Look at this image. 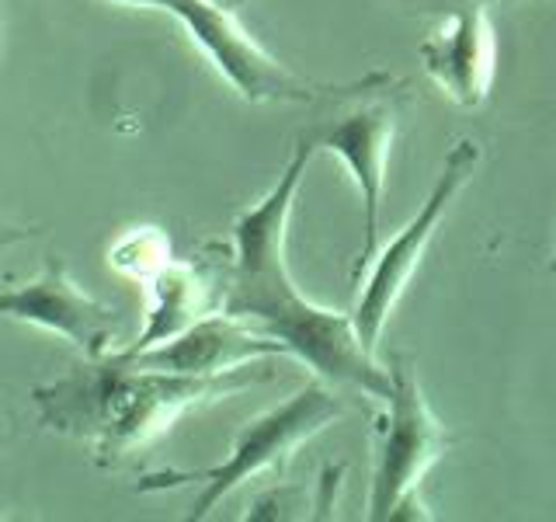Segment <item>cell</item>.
Instances as JSON below:
<instances>
[{
	"instance_id": "6da1fadb",
	"label": "cell",
	"mask_w": 556,
	"mask_h": 522,
	"mask_svg": "<svg viewBox=\"0 0 556 522\" xmlns=\"http://www.w3.org/2000/svg\"><path fill=\"white\" fill-rule=\"evenodd\" d=\"M313 153L317 150L306 139H295L292 157L278 182L265 191V199H257L233 220V258L223 313L282 341L289 356L303 359L327 383L355 390L358 397L387 400L393 390V373L390 365L372 359V348H365L355 318L306 300L286 265L289 216Z\"/></svg>"
},
{
	"instance_id": "7a4b0ae2",
	"label": "cell",
	"mask_w": 556,
	"mask_h": 522,
	"mask_svg": "<svg viewBox=\"0 0 556 522\" xmlns=\"http://www.w3.org/2000/svg\"><path fill=\"white\" fill-rule=\"evenodd\" d=\"M268 380H275V373L251 362L216 376H185L143 370L126 352H109L101 359H84L56 383L35 387L31 397L46 425L91 439L94 460L101 467H118L167 432L188 408Z\"/></svg>"
},
{
	"instance_id": "3957f363",
	"label": "cell",
	"mask_w": 556,
	"mask_h": 522,
	"mask_svg": "<svg viewBox=\"0 0 556 522\" xmlns=\"http://www.w3.org/2000/svg\"><path fill=\"white\" fill-rule=\"evenodd\" d=\"M132 8H156L174 14L188 28L191 39L208 57L223 80L233 87L240 98L254 104L268 101H289V104H338L355 101L369 91L393 84L387 70H372L358 80H306L286 70L271 52L261 46L254 35L240 22V0H118Z\"/></svg>"
},
{
	"instance_id": "277c9868",
	"label": "cell",
	"mask_w": 556,
	"mask_h": 522,
	"mask_svg": "<svg viewBox=\"0 0 556 522\" xmlns=\"http://www.w3.org/2000/svg\"><path fill=\"white\" fill-rule=\"evenodd\" d=\"M344 414V400L327 387L324 376L309 380L306 387H300L292 397H286L282 405L268 408L265 414H257L254 422H248L230 446V457L216 467L205 470H156L139 481V492H167V487L181 484H202V492L191 505L188 519H205L216 505L240 487L243 481H251L265 470H282L292 452L303 443H309L313 435L324 432L334 418Z\"/></svg>"
},
{
	"instance_id": "5b68a950",
	"label": "cell",
	"mask_w": 556,
	"mask_h": 522,
	"mask_svg": "<svg viewBox=\"0 0 556 522\" xmlns=\"http://www.w3.org/2000/svg\"><path fill=\"white\" fill-rule=\"evenodd\" d=\"M390 373H393V390L387 397L390 414L379 425L376 470L369 487V519L376 522L417 519L410 512V509L421 512L417 484L456 446V435L428 408L421 383H417L414 359L407 352H390ZM421 515L428 519V512Z\"/></svg>"
},
{
	"instance_id": "8992f818",
	"label": "cell",
	"mask_w": 556,
	"mask_h": 522,
	"mask_svg": "<svg viewBox=\"0 0 556 522\" xmlns=\"http://www.w3.org/2000/svg\"><path fill=\"white\" fill-rule=\"evenodd\" d=\"M477 167H480V147L473 144V139H459V144L448 150L445 167L439 174V182H434L431 196L425 199V206L417 209L414 220L404 226V234H396L390 240V248L376 258V265H372L369 278H365L362 296H358L355 313H352L365 348H376V341L382 338V327H387L396 300L404 296L417 265H421L428 240L442 226L452 202L459 199V191L469 185Z\"/></svg>"
},
{
	"instance_id": "52a82bcc",
	"label": "cell",
	"mask_w": 556,
	"mask_h": 522,
	"mask_svg": "<svg viewBox=\"0 0 556 522\" xmlns=\"http://www.w3.org/2000/svg\"><path fill=\"white\" fill-rule=\"evenodd\" d=\"M393 84L369 91L362 104L348 109L334 119L313 122L300 133V139L313 150H327L344 161L348 174L362 196V258L358 269H365L376 258L379 248V223L382 202H387V164L396 139V109H393Z\"/></svg>"
},
{
	"instance_id": "ba28073f",
	"label": "cell",
	"mask_w": 556,
	"mask_h": 522,
	"mask_svg": "<svg viewBox=\"0 0 556 522\" xmlns=\"http://www.w3.org/2000/svg\"><path fill=\"white\" fill-rule=\"evenodd\" d=\"M0 313L11 321L56 331L80 348L84 359L109 356L118 341V310L84 293L66 272V261L56 254L46 258L42 272L31 283L0 293Z\"/></svg>"
},
{
	"instance_id": "9c48e42d",
	"label": "cell",
	"mask_w": 556,
	"mask_h": 522,
	"mask_svg": "<svg viewBox=\"0 0 556 522\" xmlns=\"http://www.w3.org/2000/svg\"><path fill=\"white\" fill-rule=\"evenodd\" d=\"M445 22L421 42L428 77L459 109H480L491 98L497 70V39L483 0H452L442 8Z\"/></svg>"
},
{
	"instance_id": "30bf717a",
	"label": "cell",
	"mask_w": 556,
	"mask_h": 522,
	"mask_svg": "<svg viewBox=\"0 0 556 522\" xmlns=\"http://www.w3.org/2000/svg\"><path fill=\"white\" fill-rule=\"evenodd\" d=\"M136 365L161 373H185V376H216L230 373L265 356H286V345L261 335L248 321L230 318V313H208V318L185 327L161 345H150L143 352L122 348Z\"/></svg>"
},
{
	"instance_id": "8fae6325",
	"label": "cell",
	"mask_w": 556,
	"mask_h": 522,
	"mask_svg": "<svg viewBox=\"0 0 556 522\" xmlns=\"http://www.w3.org/2000/svg\"><path fill=\"white\" fill-rule=\"evenodd\" d=\"M230 258L233 251L223 244H208L199 258L188 261H167V265L150 278L153 307L150 321L143 327L129 352H143L150 345H161L174 335H181L185 327L195 321L219 313L226 300V278H230Z\"/></svg>"
},
{
	"instance_id": "7c38bea8",
	"label": "cell",
	"mask_w": 556,
	"mask_h": 522,
	"mask_svg": "<svg viewBox=\"0 0 556 522\" xmlns=\"http://www.w3.org/2000/svg\"><path fill=\"white\" fill-rule=\"evenodd\" d=\"M167 261H170V244L156 226H136L132 234H126L109 251V265L118 269L122 275L139 278V283H150Z\"/></svg>"
},
{
	"instance_id": "4fadbf2b",
	"label": "cell",
	"mask_w": 556,
	"mask_h": 522,
	"mask_svg": "<svg viewBox=\"0 0 556 522\" xmlns=\"http://www.w3.org/2000/svg\"><path fill=\"white\" fill-rule=\"evenodd\" d=\"M35 231H25V226H8V223H0V248H11V244H22L28 240Z\"/></svg>"
},
{
	"instance_id": "5bb4252c",
	"label": "cell",
	"mask_w": 556,
	"mask_h": 522,
	"mask_svg": "<svg viewBox=\"0 0 556 522\" xmlns=\"http://www.w3.org/2000/svg\"><path fill=\"white\" fill-rule=\"evenodd\" d=\"M549 272L556 275V248H553V258H549Z\"/></svg>"
},
{
	"instance_id": "9a60e30c",
	"label": "cell",
	"mask_w": 556,
	"mask_h": 522,
	"mask_svg": "<svg viewBox=\"0 0 556 522\" xmlns=\"http://www.w3.org/2000/svg\"><path fill=\"white\" fill-rule=\"evenodd\" d=\"M0 32H4V28H0ZM0 39H4V35H0Z\"/></svg>"
}]
</instances>
